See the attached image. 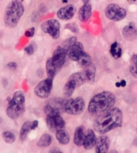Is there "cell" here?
Wrapping results in <instances>:
<instances>
[{"label": "cell", "instance_id": "obj_31", "mask_svg": "<svg viewBox=\"0 0 137 153\" xmlns=\"http://www.w3.org/2000/svg\"><path fill=\"white\" fill-rule=\"evenodd\" d=\"M7 67H8V68L10 69V70H15V69L17 68V65L16 63L13 62L8 63V64H7Z\"/></svg>", "mask_w": 137, "mask_h": 153}, {"label": "cell", "instance_id": "obj_27", "mask_svg": "<svg viewBox=\"0 0 137 153\" xmlns=\"http://www.w3.org/2000/svg\"><path fill=\"white\" fill-rule=\"evenodd\" d=\"M76 42H77V37H71L68 38V39H67L66 40H65L64 43L62 44L61 46L64 47L66 51H68L70 50V48L72 47V46H73Z\"/></svg>", "mask_w": 137, "mask_h": 153}, {"label": "cell", "instance_id": "obj_4", "mask_svg": "<svg viewBox=\"0 0 137 153\" xmlns=\"http://www.w3.org/2000/svg\"><path fill=\"white\" fill-rule=\"evenodd\" d=\"M25 95L22 91H17L9 101L6 114L11 119L19 118L25 112Z\"/></svg>", "mask_w": 137, "mask_h": 153}, {"label": "cell", "instance_id": "obj_34", "mask_svg": "<svg viewBox=\"0 0 137 153\" xmlns=\"http://www.w3.org/2000/svg\"><path fill=\"white\" fill-rule=\"evenodd\" d=\"M131 60L132 62V64L137 65V54H134V55H132Z\"/></svg>", "mask_w": 137, "mask_h": 153}, {"label": "cell", "instance_id": "obj_37", "mask_svg": "<svg viewBox=\"0 0 137 153\" xmlns=\"http://www.w3.org/2000/svg\"><path fill=\"white\" fill-rule=\"evenodd\" d=\"M115 85H116V86L117 87V88H119V87L121 86V82H116Z\"/></svg>", "mask_w": 137, "mask_h": 153}, {"label": "cell", "instance_id": "obj_38", "mask_svg": "<svg viewBox=\"0 0 137 153\" xmlns=\"http://www.w3.org/2000/svg\"><path fill=\"white\" fill-rule=\"evenodd\" d=\"M68 1V0H62L63 3H67Z\"/></svg>", "mask_w": 137, "mask_h": 153}, {"label": "cell", "instance_id": "obj_33", "mask_svg": "<svg viewBox=\"0 0 137 153\" xmlns=\"http://www.w3.org/2000/svg\"><path fill=\"white\" fill-rule=\"evenodd\" d=\"M49 152L50 153H62L61 150H60V149L59 148H57V147H55V148H53L52 149H50L49 150Z\"/></svg>", "mask_w": 137, "mask_h": 153}, {"label": "cell", "instance_id": "obj_11", "mask_svg": "<svg viewBox=\"0 0 137 153\" xmlns=\"http://www.w3.org/2000/svg\"><path fill=\"white\" fill-rule=\"evenodd\" d=\"M77 8L74 4H69L59 8L57 11V17L61 20L71 19L75 15Z\"/></svg>", "mask_w": 137, "mask_h": 153}, {"label": "cell", "instance_id": "obj_21", "mask_svg": "<svg viewBox=\"0 0 137 153\" xmlns=\"http://www.w3.org/2000/svg\"><path fill=\"white\" fill-rule=\"evenodd\" d=\"M56 138L59 143L62 145H67L70 142V136L68 132L64 129L56 132Z\"/></svg>", "mask_w": 137, "mask_h": 153}, {"label": "cell", "instance_id": "obj_5", "mask_svg": "<svg viewBox=\"0 0 137 153\" xmlns=\"http://www.w3.org/2000/svg\"><path fill=\"white\" fill-rule=\"evenodd\" d=\"M45 114H46V124L51 132H57L64 129L66 126V122L61 116L59 110L51 105H46L44 108Z\"/></svg>", "mask_w": 137, "mask_h": 153}, {"label": "cell", "instance_id": "obj_15", "mask_svg": "<svg viewBox=\"0 0 137 153\" xmlns=\"http://www.w3.org/2000/svg\"><path fill=\"white\" fill-rule=\"evenodd\" d=\"M82 75L86 80V82L89 84H94L95 82L96 75V66L92 63L89 66L84 67L83 70Z\"/></svg>", "mask_w": 137, "mask_h": 153}, {"label": "cell", "instance_id": "obj_26", "mask_svg": "<svg viewBox=\"0 0 137 153\" xmlns=\"http://www.w3.org/2000/svg\"><path fill=\"white\" fill-rule=\"evenodd\" d=\"M2 138H3L4 141L6 143H8V144H11V143H14L16 139L15 135L13 132L10 131H5L2 133Z\"/></svg>", "mask_w": 137, "mask_h": 153}, {"label": "cell", "instance_id": "obj_8", "mask_svg": "<svg viewBox=\"0 0 137 153\" xmlns=\"http://www.w3.org/2000/svg\"><path fill=\"white\" fill-rule=\"evenodd\" d=\"M41 30L48 34L53 39H57L60 37L61 25L57 19H50L44 22L41 25Z\"/></svg>", "mask_w": 137, "mask_h": 153}, {"label": "cell", "instance_id": "obj_19", "mask_svg": "<svg viewBox=\"0 0 137 153\" xmlns=\"http://www.w3.org/2000/svg\"><path fill=\"white\" fill-rule=\"evenodd\" d=\"M84 128L82 126H79L76 128L74 135V143L78 147H81L84 144V141L85 138Z\"/></svg>", "mask_w": 137, "mask_h": 153}, {"label": "cell", "instance_id": "obj_6", "mask_svg": "<svg viewBox=\"0 0 137 153\" xmlns=\"http://www.w3.org/2000/svg\"><path fill=\"white\" fill-rule=\"evenodd\" d=\"M86 103L84 98L78 97L70 100L64 101L63 103V110L71 115H78L84 111Z\"/></svg>", "mask_w": 137, "mask_h": 153}, {"label": "cell", "instance_id": "obj_3", "mask_svg": "<svg viewBox=\"0 0 137 153\" xmlns=\"http://www.w3.org/2000/svg\"><path fill=\"white\" fill-rule=\"evenodd\" d=\"M24 13V6L20 0H12L4 11V21L6 27L15 28Z\"/></svg>", "mask_w": 137, "mask_h": 153}, {"label": "cell", "instance_id": "obj_30", "mask_svg": "<svg viewBox=\"0 0 137 153\" xmlns=\"http://www.w3.org/2000/svg\"><path fill=\"white\" fill-rule=\"evenodd\" d=\"M35 29L34 27H32V28H30L28 30H27L25 32V36L27 37H33L35 35Z\"/></svg>", "mask_w": 137, "mask_h": 153}, {"label": "cell", "instance_id": "obj_2", "mask_svg": "<svg viewBox=\"0 0 137 153\" xmlns=\"http://www.w3.org/2000/svg\"><path fill=\"white\" fill-rule=\"evenodd\" d=\"M116 102V97L109 91L96 94L88 104V112L92 114H100L112 108Z\"/></svg>", "mask_w": 137, "mask_h": 153}, {"label": "cell", "instance_id": "obj_39", "mask_svg": "<svg viewBox=\"0 0 137 153\" xmlns=\"http://www.w3.org/2000/svg\"><path fill=\"white\" fill-rule=\"evenodd\" d=\"M132 1H136L137 0H132Z\"/></svg>", "mask_w": 137, "mask_h": 153}, {"label": "cell", "instance_id": "obj_22", "mask_svg": "<svg viewBox=\"0 0 137 153\" xmlns=\"http://www.w3.org/2000/svg\"><path fill=\"white\" fill-rule=\"evenodd\" d=\"M110 54L112 57L115 59H118L121 57L122 55V49L121 45L118 42H114L110 47Z\"/></svg>", "mask_w": 137, "mask_h": 153}, {"label": "cell", "instance_id": "obj_1", "mask_svg": "<svg viewBox=\"0 0 137 153\" xmlns=\"http://www.w3.org/2000/svg\"><path fill=\"white\" fill-rule=\"evenodd\" d=\"M123 123V113L118 108H113L98 114L94 121V130L100 134L121 127Z\"/></svg>", "mask_w": 137, "mask_h": 153}, {"label": "cell", "instance_id": "obj_18", "mask_svg": "<svg viewBox=\"0 0 137 153\" xmlns=\"http://www.w3.org/2000/svg\"><path fill=\"white\" fill-rule=\"evenodd\" d=\"M46 66V73H47V75L48 76V77H50L53 79H54V77H55V76L59 73L61 70V67L57 66V64L53 62V61L52 60L51 57L47 59Z\"/></svg>", "mask_w": 137, "mask_h": 153}, {"label": "cell", "instance_id": "obj_13", "mask_svg": "<svg viewBox=\"0 0 137 153\" xmlns=\"http://www.w3.org/2000/svg\"><path fill=\"white\" fill-rule=\"evenodd\" d=\"M110 141L106 135L99 136L96 139L95 144V151L96 153H106L108 152Z\"/></svg>", "mask_w": 137, "mask_h": 153}, {"label": "cell", "instance_id": "obj_40", "mask_svg": "<svg viewBox=\"0 0 137 153\" xmlns=\"http://www.w3.org/2000/svg\"><path fill=\"white\" fill-rule=\"evenodd\" d=\"M136 131H137V128H136Z\"/></svg>", "mask_w": 137, "mask_h": 153}, {"label": "cell", "instance_id": "obj_35", "mask_svg": "<svg viewBox=\"0 0 137 153\" xmlns=\"http://www.w3.org/2000/svg\"><path fill=\"white\" fill-rule=\"evenodd\" d=\"M121 87H125V85H126V82H125V80H121Z\"/></svg>", "mask_w": 137, "mask_h": 153}, {"label": "cell", "instance_id": "obj_28", "mask_svg": "<svg viewBox=\"0 0 137 153\" xmlns=\"http://www.w3.org/2000/svg\"><path fill=\"white\" fill-rule=\"evenodd\" d=\"M25 52L26 53V54L28 55H32L33 53H34V52L35 51V48L34 46V45L33 44H30V45H28V46L26 47L25 49Z\"/></svg>", "mask_w": 137, "mask_h": 153}, {"label": "cell", "instance_id": "obj_24", "mask_svg": "<svg viewBox=\"0 0 137 153\" xmlns=\"http://www.w3.org/2000/svg\"><path fill=\"white\" fill-rule=\"evenodd\" d=\"M31 123L30 121H26L25 123L22 125L21 130H20V133H19V138L21 140H25V139L27 138V136L30 132V126H31Z\"/></svg>", "mask_w": 137, "mask_h": 153}, {"label": "cell", "instance_id": "obj_9", "mask_svg": "<svg viewBox=\"0 0 137 153\" xmlns=\"http://www.w3.org/2000/svg\"><path fill=\"white\" fill-rule=\"evenodd\" d=\"M53 85V79L48 77L36 85L35 94L36 96L41 99L48 98L51 93Z\"/></svg>", "mask_w": 137, "mask_h": 153}, {"label": "cell", "instance_id": "obj_10", "mask_svg": "<svg viewBox=\"0 0 137 153\" xmlns=\"http://www.w3.org/2000/svg\"><path fill=\"white\" fill-rule=\"evenodd\" d=\"M68 54V51H66L64 47L61 46H58L53 54V57H51L53 62L59 66L61 68H63L66 61L67 55Z\"/></svg>", "mask_w": 137, "mask_h": 153}, {"label": "cell", "instance_id": "obj_25", "mask_svg": "<svg viewBox=\"0 0 137 153\" xmlns=\"http://www.w3.org/2000/svg\"><path fill=\"white\" fill-rule=\"evenodd\" d=\"M77 62L80 66H81L83 68H84V67H86L92 64V58L88 53L84 52V54L78 59Z\"/></svg>", "mask_w": 137, "mask_h": 153}, {"label": "cell", "instance_id": "obj_36", "mask_svg": "<svg viewBox=\"0 0 137 153\" xmlns=\"http://www.w3.org/2000/svg\"><path fill=\"white\" fill-rule=\"evenodd\" d=\"M81 1L83 2V4H89L90 1V0H81Z\"/></svg>", "mask_w": 137, "mask_h": 153}, {"label": "cell", "instance_id": "obj_12", "mask_svg": "<svg viewBox=\"0 0 137 153\" xmlns=\"http://www.w3.org/2000/svg\"><path fill=\"white\" fill-rule=\"evenodd\" d=\"M84 52V47L82 43L76 42L68 51V56L72 61L77 62Z\"/></svg>", "mask_w": 137, "mask_h": 153}, {"label": "cell", "instance_id": "obj_17", "mask_svg": "<svg viewBox=\"0 0 137 153\" xmlns=\"http://www.w3.org/2000/svg\"><path fill=\"white\" fill-rule=\"evenodd\" d=\"M92 15V6L90 4H84L78 12V19L81 22H87Z\"/></svg>", "mask_w": 137, "mask_h": 153}, {"label": "cell", "instance_id": "obj_16", "mask_svg": "<svg viewBox=\"0 0 137 153\" xmlns=\"http://www.w3.org/2000/svg\"><path fill=\"white\" fill-rule=\"evenodd\" d=\"M96 139L97 138L94 132L92 129H89L85 134L84 144H83L84 148L87 150L92 149L95 146Z\"/></svg>", "mask_w": 137, "mask_h": 153}, {"label": "cell", "instance_id": "obj_14", "mask_svg": "<svg viewBox=\"0 0 137 153\" xmlns=\"http://www.w3.org/2000/svg\"><path fill=\"white\" fill-rule=\"evenodd\" d=\"M123 36L128 41H133L137 39V27L134 22H130L125 26L122 30Z\"/></svg>", "mask_w": 137, "mask_h": 153}, {"label": "cell", "instance_id": "obj_20", "mask_svg": "<svg viewBox=\"0 0 137 153\" xmlns=\"http://www.w3.org/2000/svg\"><path fill=\"white\" fill-rule=\"evenodd\" d=\"M78 87L77 82L73 78L69 77L68 81L64 87V94L66 97H70Z\"/></svg>", "mask_w": 137, "mask_h": 153}, {"label": "cell", "instance_id": "obj_23", "mask_svg": "<svg viewBox=\"0 0 137 153\" xmlns=\"http://www.w3.org/2000/svg\"><path fill=\"white\" fill-rule=\"evenodd\" d=\"M52 143V137L48 134H44L40 137L37 141V146L40 148H46L50 146Z\"/></svg>", "mask_w": 137, "mask_h": 153}, {"label": "cell", "instance_id": "obj_32", "mask_svg": "<svg viewBox=\"0 0 137 153\" xmlns=\"http://www.w3.org/2000/svg\"><path fill=\"white\" fill-rule=\"evenodd\" d=\"M38 125H39V121L35 120L33 121V122L31 123V126H30V129L31 130H35L36 128L38 127Z\"/></svg>", "mask_w": 137, "mask_h": 153}, {"label": "cell", "instance_id": "obj_29", "mask_svg": "<svg viewBox=\"0 0 137 153\" xmlns=\"http://www.w3.org/2000/svg\"><path fill=\"white\" fill-rule=\"evenodd\" d=\"M130 72L134 77L137 78V65L132 64L130 67Z\"/></svg>", "mask_w": 137, "mask_h": 153}, {"label": "cell", "instance_id": "obj_7", "mask_svg": "<svg viewBox=\"0 0 137 153\" xmlns=\"http://www.w3.org/2000/svg\"><path fill=\"white\" fill-rule=\"evenodd\" d=\"M105 15L107 19L114 22H119L127 15V10L116 4H110L105 10Z\"/></svg>", "mask_w": 137, "mask_h": 153}]
</instances>
